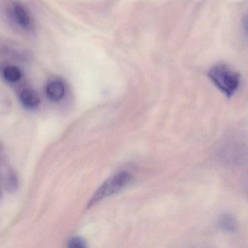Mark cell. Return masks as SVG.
<instances>
[{"mask_svg": "<svg viewBox=\"0 0 248 248\" xmlns=\"http://www.w3.org/2000/svg\"><path fill=\"white\" fill-rule=\"evenodd\" d=\"M208 76L214 85L227 98L235 94L241 82L240 74L226 64L214 66L208 71Z\"/></svg>", "mask_w": 248, "mask_h": 248, "instance_id": "6da1fadb", "label": "cell"}, {"mask_svg": "<svg viewBox=\"0 0 248 248\" xmlns=\"http://www.w3.org/2000/svg\"><path fill=\"white\" fill-rule=\"evenodd\" d=\"M131 179H132V177L128 172L123 171L116 173L113 177L108 179L99 188L98 190L96 192V193L94 194V196L90 200L89 205L91 206L98 201L102 200L107 197L117 193L118 192L125 187L131 182Z\"/></svg>", "mask_w": 248, "mask_h": 248, "instance_id": "7a4b0ae2", "label": "cell"}, {"mask_svg": "<svg viewBox=\"0 0 248 248\" xmlns=\"http://www.w3.org/2000/svg\"><path fill=\"white\" fill-rule=\"evenodd\" d=\"M13 16L16 22L22 28L27 29L31 23V17L27 7L20 2L15 1L12 5Z\"/></svg>", "mask_w": 248, "mask_h": 248, "instance_id": "3957f363", "label": "cell"}, {"mask_svg": "<svg viewBox=\"0 0 248 248\" xmlns=\"http://www.w3.org/2000/svg\"><path fill=\"white\" fill-rule=\"evenodd\" d=\"M218 224L220 229L227 234H233L238 229L235 217L230 213L221 214L218 218Z\"/></svg>", "mask_w": 248, "mask_h": 248, "instance_id": "277c9868", "label": "cell"}, {"mask_svg": "<svg viewBox=\"0 0 248 248\" xmlns=\"http://www.w3.org/2000/svg\"><path fill=\"white\" fill-rule=\"evenodd\" d=\"M46 96L53 101H59L65 95V86L59 80L51 82L46 88Z\"/></svg>", "mask_w": 248, "mask_h": 248, "instance_id": "5b68a950", "label": "cell"}, {"mask_svg": "<svg viewBox=\"0 0 248 248\" xmlns=\"http://www.w3.org/2000/svg\"><path fill=\"white\" fill-rule=\"evenodd\" d=\"M22 104L28 109H34L40 103L39 94L33 89H25L20 94Z\"/></svg>", "mask_w": 248, "mask_h": 248, "instance_id": "8992f818", "label": "cell"}, {"mask_svg": "<svg viewBox=\"0 0 248 248\" xmlns=\"http://www.w3.org/2000/svg\"><path fill=\"white\" fill-rule=\"evenodd\" d=\"M4 79L9 83H16L21 78V72L17 67L9 66L3 71Z\"/></svg>", "mask_w": 248, "mask_h": 248, "instance_id": "52a82bcc", "label": "cell"}, {"mask_svg": "<svg viewBox=\"0 0 248 248\" xmlns=\"http://www.w3.org/2000/svg\"><path fill=\"white\" fill-rule=\"evenodd\" d=\"M70 247L72 248H83L84 247V243L80 238H74L70 242Z\"/></svg>", "mask_w": 248, "mask_h": 248, "instance_id": "ba28073f", "label": "cell"}, {"mask_svg": "<svg viewBox=\"0 0 248 248\" xmlns=\"http://www.w3.org/2000/svg\"><path fill=\"white\" fill-rule=\"evenodd\" d=\"M247 26H248V23H247Z\"/></svg>", "mask_w": 248, "mask_h": 248, "instance_id": "9c48e42d", "label": "cell"}]
</instances>
